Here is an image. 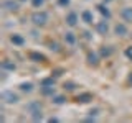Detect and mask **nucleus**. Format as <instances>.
Wrapping results in <instances>:
<instances>
[{"label": "nucleus", "instance_id": "obj_1", "mask_svg": "<svg viewBox=\"0 0 132 123\" xmlns=\"http://www.w3.org/2000/svg\"><path fill=\"white\" fill-rule=\"evenodd\" d=\"M31 22H33V25H36V26H43V25L48 22V13L46 12H35V13L31 15Z\"/></svg>", "mask_w": 132, "mask_h": 123}, {"label": "nucleus", "instance_id": "obj_2", "mask_svg": "<svg viewBox=\"0 0 132 123\" xmlns=\"http://www.w3.org/2000/svg\"><path fill=\"white\" fill-rule=\"evenodd\" d=\"M0 97H2V100L5 102V104H16V102H18V95L13 94L12 90H3Z\"/></svg>", "mask_w": 132, "mask_h": 123}, {"label": "nucleus", "instance_id": "obj_3", "mask_svg": "<svg viewBox=\"0 0 132 123\" xmlns=\"http://www.w3.org/2000/svg\"><path fill=\"white\" fill-rule=\"evenodd\" d=\"M3 8L8 12H16L18 10V0H5L3 2Z\"/></svg>", "mask_w": 132, "mask_h": 123}, {"label": "nucleus", "instance_id": "obj_4", "mask_svg": "<svg viewBox=\"0 0 132 123\" xmlns=\"http://www.w3.org/2000/svg\"><path fill=\"white\" fill-rule=\"evenodd\" d=\"M121 16L124 22H132V7H124L121 10Z\"/></svg>", "mask_w": 132, "mask_h": 123}, {"label": "nucleus", "instance_id": "obj_5", "mask_svg": "<svg viewBox=\"0 0 132 123\" xmlns=\"http://www.w3.org/2000/svg\"><path fill=\"white\" fill-rule=\"evenodd\" d=\"M96 30L99 35H107V31H109V25H107L106 20H102V22H99L96 25Z\"/></svg>", "mask_w": 132, "mask_h": 123}, {"label": "nucleus", "instance_id": "obj_6", "mask_svg": "<svg viewBox=\"0 0 132 123\" xmlns=\"http://www.w3.org/2000/svg\"><path fill=\"white\" fill-rule=\"evenodd\" d=\"M114 33H116L117 36H126V35H127V26H126L124 23H117V25L114 26Z\"/></svg>", "mask_w": 132, "mask_h": 123}, {"label": "nucleus", "instance_id": "obj_7", "mask_svg": "<svg viewBox=\"0 0 132 123\" xmlns=\"http://www.w3.org/2000/svg\"><path fill=\"white\" fill-rule=\"evenodd\" d=\"M66 23H68L69 26H76V23H78V13H74V12L68 13V15H66Z\"/></svg>", "mask_w": 132, "mask_h": 123}, {"label": "nucleus", "instance_id": "obj_8", "mask_svg": "<svg viewBox=\"0 0 132 123\" xmlns=\"http://www.w3.org/2000/svg\"><path fill=\"white\" fill-rule=\"evenodd\" d=\"M10 41L15 44V46H23V44H25V39H23V36H22V35H16V33L10 36Z\"/></svg>", "mask_w": 132, "mask_h": 123}, {"label": "nucleus", "instance_id": "obj_9", "mask_svg": "<svg viewBox=\"0 0 132 123\" xmlns=\"http://www.w3.org/2000/svg\"><path fill=\"white\" fill-rule=\"evenodd\" d=\"M81 18H82V22L84 23H93V12H89V10H84L81 13Z\"/></svg>", "mask_w": 132, "mask_h": 123}, {"label": "nucleus", "instance_id": "obj_10", "mask_svg": "<svg viewBox=\"0 0 132 123\" xmlns=\"http://www.w3.org/2000/svg\"><path fill=\"white\" fill-rule=\"evenodd\" d=\"M97 10L101 12L102 16H106V18H111V12H109V8H107L106 5H102V3H101V5H97Z\"/></svg>", "mask_w": 132, "mask_h": 123}, {"label": "nucleus", "instance_id": "obj_11", "mask_svg": "<svg viewBox=\"0 0 132 123\" xmlns=\"http://www.w3.org/2000/svg\"><path fill=\"white\" fill-rule=\"evenodd\" d=\"M20 90H22V92H31L33 84L31 82H22V84H20Z\"/></svg>", "mask_w": 132, "mask_h": 123}, {"label": "nucleus", "instance_id": "obj_12", "mask_svg": "<svg viewBox=\"0 0 132 123\" xmlns=\"http://www.w3.org/2000/svg\"><path fill=\"white\" fill-rule=\"evenodd\" d=\"M64 41H66L68 44H71V46H73V44L76 43V36H74L73 33H66V35H64Z\"/></svg>", "mask_w": 132, "mask_h": 123}, {"label": "nucleus", "instance_id": "obj_13", "mask_svg": "<svg viewBox=\"0 0 132 123\" xmlns=\"http://www.w3.org/2000/svg\"><path fill=\"white\" fill-rule=\"evenodd\" d=\"M2 69H5V71H15V64L10 63V61H3V63H2Z\"/></svg>", "mask_w": 132, "mask_h": 123}, {"label": "nucleus", "instance_id": "obj_14", "mask_svg": "<svg viewBox=\"0 0 132 123\" xmlns=\"http://www.w3.org/2000/svg\"><path fill=\"white\" fill-rule=\"evenodd\" d=\"M88 63H89V64H94V66L97 64V56L94 54V53H89V56H88Z\"/></svg>", "mask_w": 132, "mask_h": 123}, {"label": "nucleus", "instance_id": "obj_15", "mask_svg": "<svg viewBox=\"0 0 132 123\" xmlns=\"http://www.w3.org/2000/svg\"><path fill=\"white\" fill-rule=\"evenodd\" d=\"M89 98H91L89 94H82V95H79V97L76 98V100H78V102H81V104H84V102H89Z\"/></svg>", "mask_w": 132, "mask_h": 123}, {"label": "nucleus", "instance_id": "obj_16", "mask_svg": "<svg viewBox=\"0 0 132 123\" xmlns=\"http://www.w3.org/2000/svg\"><path fill=\"white\" fill-rule=\"evenodd\" d=\"M64 102H66V98L61 97V95H58V97L53 98V104H56V105H61V104H64Z\"/></svg>", "mask_w": 132, "mask_h": 123}, {"label": "nucleus", "instance_id": "obj_17", "mask_svg": "<svg viewBox=\"0 0 132 123\" xmlns=\"http://www.w3.org/2000/svg\"><path fill=\"white\" fill-rule=\"evenodd\" d=\"M53 79H45L43 82H41V87H53Z\"/></svg>", "mask_w": 132, "mask_h": 123}, {"label": "nucleus", "instance_id": "obj_18", "mask_svg": "<svg viewBox=\"0 0 132 123\" xmlns=\"http://www.w3.org/2000/svg\"><path fill=\"white\" fill-rule=\"evenodd\" d=\"M31 3H33V7H35V8H40L45 3V0H31Z\"/></svg>", "mask_w": 132, "mask_h": 123}, {"label": "nucleus", "instance_id": "obj_19", "mask_svg": "<svg viewBox=\"0 0 132 123\" xmlns=\"http://www.w3.org/2000/svg\"><path fill=\"white\" fill-rule=\"evenodd\" d=\"M30 57H31V59H38V61H45V57L41 56V54H35V53H31Z\"/></svg>", "mask_w": 132, "mask_h": 123}, {"label": "nucleus", "instance_id": "obj_20", "mask_svg": "<svg viewBox=\"0 0 132 123\" xmlns=\"http://www.w3.org/2000/svg\"><path fill=\"white\" fill-rule=\"evenodd\" d=\"M58 5H61V7H68V5H69V0H58Z\"/></svg>", "mask_w": 132, "mask_h": 123}, {"label": "nucleus", "instance_id": "obj_21", "mask_svg": "<svg viewBox=\"0 0 132 123\" xmlns=\"http://www.w3.org/2000/svg\"><path fill=\"white\" fill-rule=\"evenodd\" d=\"M64 89L73 90V89H74V84H73V82H68V84H64Z\"/></svg>", "mask_w": 132, "mask_h": 123}, {"label": "nucleus", "instance_id": "obj_22", "mask_svg": "<svg viewBox=\"0 0 132 123\" xmlns=\"http://www.w3.org/2000/svg\"><path fill=\"white\" fill-rule=\"evenodd\" d=\"M126 54H127V56H129L130 59H132V51H130V49H127V51H126Z\"/></svg>", "mask_w": 132, "mask_h": 123}, {"label": "nucleus", "instance_id": "obj_23", "mask_svg": "<svg viewBox=\"0 0 132 123\" xmlns=\"http://www.w3.org/2000/svg\"><path fill=\"white\" fill-rule=\"evenodd\" d=\"M18 2H27V0H18Z\"/></svg>", "mask_w": 132, "mask_h": 123}]
</instances>
